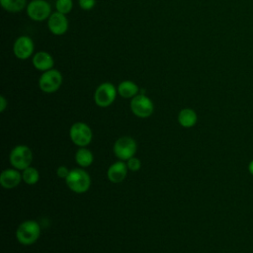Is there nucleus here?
<instances>
[{"label":"nucleus","instance_id":"f257e3e1","mask_svg":"<svg viewBox=\"0 0 253 253\" xmlns=\"http://www.w3.org/2000/svg\"><path fill=\"white\" fill-rule=\"evenodd\" d=\"M65 182L71 191L78 194L85 193L91 185L89 174L85 170L79 168L70 170L69 175L65 179Z\"/></svg>","mask_w":253,"mask_h":253},{"label":"nucleus","instance_id":"f03ea898","mask_svg":"<svg viewBox=\"0 0 253 253\" xmlns=\"http://www.w3.org/2000/svg\"><path fill=\"white\" fill-rule=\"evenodd\" d=\"M41 234V227L35 220H26L22 222L16 231L18 241L23 245H31L35 243Z\"/></svg>","mask_w":253,"mask_h":253},{"label":"nucleus","instance_id":"7ed1b4c3","mask_svg":"<svg viewBox=\"0 0 253 253\" xmlns=\"http://www.w3.org/2000/svg\"><path fill=\"white\" fill-rule=\"evenodd\" d=\"M62 80V74L52 68L42 72L39 79V87L44 93H53L60 88Z\"/></svg>","mask_w":253,"mask_h":253},{"label":"nucleus","instance_id":"20e7f679","mask_svg":"<svg viewBox=\"0 0 253 253\" xmlns=\"http://www.w3.org/2000/svg\"><path fill=\"white\" fill-rule=\"evenodd\" d=\"M118 89L114 84L110 82H104L100 84L94 93V101L97 106L101 108L109 107L113 104L117 97Z\"/></svg>","mask_w":253,"mask_h":253},{"label":"nucleus","instance_id":"39448f33","mask_svg":"<svg viewBox=\"0 0 253 253\" xmlns=\"http://www.w3.org/2000/svg\"><path fill=\"white\" fill-rule=\"evenodd\" d=\"M33 160V152L27 145H17L10 153V162L15 169L28 168Z\"/></svg>","mask_w":253,"mask_h":253},{"label":"nucleus","instance_id":"423d86ee","mask_svg":"<svg viewBox=\"0 0 253 253\" xmlns=\"http://www.w3.org/2000/svg\"><path fill=\"white\" fill-rule=\"evenodd\" d=\"M69 136L74 144L80 147H85L91 142L93 133L89 126L82 122H78L71 126Z\"/></svg>","mask_w":253,"mask_h":253},{"label":"nucleus","instance_id":"0eeeda50","mask_svg":"<svg viewBox=\"0 0 253 253\" xmlns=\"http://www.w3.org/2000/svg\"><path fill=\"white\" fill-rule=\"evenodd\" d=\"M136 151V142L130 136H122L114 144V153L122 161L128 160L134 156Z\"/></svg>","mask_w":253,"mask_h":253},{"label":"nucleus","instance_id":"6e6552de","mask_svg":"<svg viewBox=\"0 0 253 253\" xmlns=\"http://www.w3.org/2000/svg\"><path fill=\"white\" fill-rule=\"evenodd\" d=\"M27 15L33 21H44L51 15L50 4L45 0H32L27 5Z\"/></svg>","mask_w":253,"mask_h":253},{"label":"nucleus","instance_id":"1a4fd4ad","mask_svg":"<svg viewBox=\"0 0 253 253\" xmlns=\"http://www.w3.org/2000/svg\"><path fill=\"white\" fill-rule=\"evenodd\" d=\"M130 110L134 116L145 119L152 115L154 106L152 101L144 94H137L130 101Z\"/></svg>","mask_w":253,"mask_h":253},{"label":"nucleus","instance_id":"9d476101","mask_svg":"<svg viewBox=\"0 0 253 253\" xmlns=\"http://www.w3.org/2000/svg\"><path fill=\"white\" fill-rule=\"evenodd\" d=\"M35 44L29 36L19 37L13 44V52L19 59H28L34 52Z\"/></svg>","mask_w":253,"mask_h":253},{"label":"nucleus","instance_id":"9b49d317","mask_svg":"<svg viewBox=\"0 0 253 253\" xmlns=\"http://www.w3.org/2000/svg\"><path fill=\"white\" fill-rule=\"evenodd\" d=\"M47 28L55 36L64 35L68 30V20L64 14L56 11L47 19Z\"/></svg>","mask_w":253,"mask_h":253},{"label":"nucleus","instance_id":"f8f14e48","mask_svg":"<svg viewBox=\"0 0 253 253\" xmlns=\"http://www.w3.org/2000/svg\"><path fill=\"white\" fill-rule=\"evenodd\" d=\"M33 65L39 71H47L52 69L54 64V59L52 55L46 51H39L33 56Z\"/></svg>","mask_w":253,"mask_h":253},{"label":"nucleus","instance_id":"ddd939ff","mask_svg":"<svg viewBox=\"0 0 253 253\" xmlns=\"http://www.w3.org/2000/svg\"><path fill=\"white\" fill-rule=\"evenodd\" d=\"M22 180V174L18 169H5L0 176V183L5 189L16 188Z\"/></svg>","mask_w":253,"mask_h":253},{"label":"nucleus","instance_id":"4468645a","mask_svg":"<svg viewBox=\"0 0 253 253\" xmlns=\"http://www.w3.org/2000/svg\"><path fill=\"white\" fill-rule=\"evenodd\" d=\"M127 169L128 168L125 162H123L122 160L117 161L109 167L107 171L108 179L113 183H120L125 180Z\"/></svg>","mask_w":253,"mask_h":253},{"label":"nucleus","instance_id":"2eb2a0df","mask_svg":"<svg viewBox=\"0 0 253 253\" xmlns=\"http://www.w3.org/2000/svg\"><path fill=\"white\" fill-rule=\"evenodd\" d=\"M198 121L197 113L190 108L181 110L178 114V122L183 127H192Z\"/></svg>","mask_w":253,"mask_h":253},{"label":"nucleus","instance_id":"dca6fc26","mask_svg":"<svg viewBox=\"0 0 253 253\" xmlns=\"http://www.w3.org/2000/svg\"><path fill=\"white\" fill-rule=\"evenodd\" d=\"M118 93L121 97L128 99L133 98L138 93V86L130 80H124L118 86Z\"/></svg>","mask_w":253,"mask_h":253},{"label":"nucleus","instance_id":"f3484780","mask_svg":"<svg viewBox=\"0 0 253 253\" xmlns=\"http://www.w3.org/2000/svg\"><path fill=\"white\" fill-rule=\"evenodd\" d=\"M93 160H94V156L89 149L85 147H80L76 151L75 161L79 166L88 167L93 163Z\"/></svg>","mask_w":253,"mask_h":253},{"label":"nucleus","instance_id":"a211bd4d","mask_svg":"<svg viewBox=\"0 0 253 253\" xmlns=\"http://www.w3.org/2000/svg\"><path fill=\"white\" fill-rule=\"evenodd\" d=\"M27 0H0L2 8L10 13H17L26 7Z\"/></svg>","mask_w":253,"mask_h":253},{"label":"nucleus","instance_id":"6ab92c4d","mask_svg":"<svg viewBox=\"0 0 253 253\" xmlns=\"http://www.w3.org/2000/svg\"><path fill=\"white\" fill-rule=\"evenodd\" d=\"M40 179L39 171L35 167L29 166L22 172V180L28 185H35Z\"/></svg>","mask_w":253,"mask_h":253},{"label":"nucleus","instance_id":"aec40b11","mask_svg":"<svg viewBox=\"0 0 253 253\" xmlns=\"http://www.w3.org/2000/svg\"><path fill=\"white\" fill-rule=\"evenodd\" d=\"M73 7V1L72 0H56L55 1V8L56 11L61 14H68L71 12Z\"/></svg>","mask_w":253,"mask_h":253},{"label":"nucleus","instance_id":"412c9836","mask_svg":"<svg viewBox=\"0 0 253 253\" xmlns=\"http://www.w3.org/2000/svg\"><path fill=\"white\" fill-rule=\"evenodd\" d=\"M127 162H126V166H127V168H128V170H130V171H132V172H135V171H138L139 169H140V167H141V162H140V160L138 159V158H136V157H131V158H129L128 160H126Z\"/></svg>","mask_w":253,"mask_h":253},{"label":"nucleus","instance_id":"4be33fe9","mask_svg":"<svg viewBox=\"0 0 253 253\" xmlns=\"http://www.w3.org/2000/svg\"><path fill=\"white\" fill-rule=\"evenodd\" d=\"M78 3L81 9L85 11H89L94 8L96 4V0H78Z\"/></svg>","mask_w":253,"mask_h":253},{"label":"nucleus","instance_id":"5701e85b","mask_svg":"<svg viewBox=\"0 0 253 253\" xmlns=\"http://www.w3.org/2000/svg\"><path fill=\"white\" fill-rule=\"evenodd\" d=\"M69 172L70 170H68V168L66 166H59L56 170V175L59 177V178H62V179H66L67 176L69 175Z\"/></svg>","mask_w":253,"mask_h":253},{"label":"nucleus","instance_id":"b1692460","mask_svg":"<svg viewBox=\"0 0 253 253\" xmlns=\"http://www.w3.org/2000/svg\"><path fill=\"white\" fill-rule=\"evenodd\" d=\"M7 107V101L4 98V96L0 97V112H4V110Z\"/></svg>","mask_w":253,"mask_h":253},{"label":"nucleus","instance_id":"393cba45","mask_svg":"<svg viewBox=\"0 0 253 253\" xmlns=\"http://www.w3.org/2000/svg\"><path fill=\"white\" fill-rule=\"evenodd\" d=\"M248 170H249V172L253 175V160L249 163V165H248Z\"/></svg>","mask_w":253,"mask_h":253}]
</instances>
